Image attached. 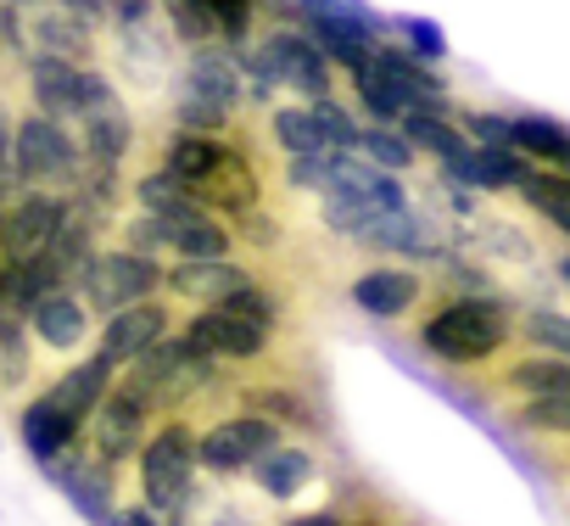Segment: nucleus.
Wrapping results in <instances>:
<instances>
[{
  "label": "nucleus",
  "instance_id": "412c9836",
  "mask_svg": "<svg viewBox=\"0 0 570 526\" xmlns=\"http://www.w3.org/2000/svg\"><path fill=\"white\" fill-rule=\"evenodd\" d=\"M303 23V35L331 57V68H342V74H353L375 46H381V29L375 23H364V18H336V12H303L297 18Z\"/></svg>",
  "mask_w": 570,
  "mask_h": 526
},
{
  "label": "nucleus",
  "instance_id": "20e7f679",
  "mask_svg": "<svg viewBox=\"0 0 570 526\" xmlns=\"http://www.w3.org/2000/svg\"><path fill=\"white\" fill-rule=\"evenodd\" d=\"M196 493H202L196 415H190V409L157 415L151 431H146V442H140V454H135V498L168 520V515H179Z\"/></svg>",
  "mask_w": 570,
  "mask_h": 526
},
{
  "label": "nucleus",
  "instance_id": "f3484780",
  "mask_svg": "<svg viewBox=\"0 0 570 526\" xmlns=\"http://www.w3.org/2000/svg\"><path fill=\"white\" fill-rule=\"evenodd\" d=\"M96 325L101 320L85 309V298L73 286H57L29 309V337H35V348H51V353H79L85 342H96Z\"/></svg>",
  "mask_w": 570,
  "mask_h": 526
},
{
  "label": "nucleus",
  "instance_id": "9d476101",
  "mask_svg": "<svg viewBox=\"0 0 570 526\" xmlns=\"http://www.w3.org/2000/svg\"><path fill=\"white\" fill-rule=\"evenodd\" d=\"M18 40H23V62L29 57H57V62H79V68H101V23L35 0L18 12Z\"/></svg>",
  "mask_w": 570,
  "mask_h": 526
},
{
  "label": "nucleus",
  "instance_id": "5701e85b",
  "mask_svg": "<svg viewBox=\"0 0 570 526\" xmlns=\"http://www.w3.org/2000/svg\"><path fill=\"white\" fill-rule=\"evenodd\" d=\"M224 140H229V135H185V129H168V135L157 140V152H151V168H163L168 179H179L185 191H196V185L213 174Z\"/></svg>",
  "mask_w": 570,
  "mask_h": 526
},
{
  "label": "nucleus",
  "instance_id": "49530a36",
  "mask_svg": "<svg viewBox=\"0 0 570 526\" xmlns=\"http://www.w3.org/2000/svg\"><path fill=\"white\" fill-rule=\"evenodd\" d=\"M7 68H12V62H7V51H0V79H7Z\"/></svg>",
  "mask_w": 570,
  "mask_h": 526
},
{
  "label": "nucleus",
  "instance_id": "c85d7f7f",
  "mask_svg": "<svg viewBox=\"0 0 570 526\" xmlns=\"http://www.w3.org/2000/svg\"><path fill=\"white\" fill-rule=\"evenodd\" d=\"M224 224H229V235H235V246L246 257H268V252L285 246V213L274 202H257V207H246V213H235Z\"/></svg>",
  "mask_w": 570,
  "mask_h": 526
},
{
  "label": "nucleus",
  "instance_id": "7ed1b4c3",
  "mask_svg": "<svg viewBox=\"0 0 570 526\" xmlns=\"http://www.w3.org/2000/svg\"><path fill=\"white\" fill-rule=\"evenodd\" d=\"M246 107L240 68L224 46H196L179 57V74L168 85V129L185 135H229Z\"/></svg>",
  "mask_w": 570,
  "mask_h": 526
},
{
  "label": "nucleus",
  "instance_id": "ddd939ff",
  "mask_svg": "<svg viewBox=\"0 0 570 526\" xmlns=\"http://www.w3.org/2000/svg\"><path fill=\"white\" fill-rule=\"evenodd\" d=\"M40 476H46L90 526H107L112 509H118V493H124V470L107 465V459H96V454L85 448V437H79L68 454H57L51 465H40Z\"/></svg>",
  "mask_w": 570,
  "mask_h": 526
},
{
  "label": "nucleus",
  "instance_id": "a19ab883",
  "mask_svg": "<svg viewBox=\"0 0 570 526\" xmlns=\"http://www.w3.org/2000/svg\"><path fill=\"white\" fill-rule=\"evenodd\" d=\"M107 526H168L157 509H146L140 498H118V509H112V520Z\"/></svg>",
  "mask_w": 570,
  "mask_h": 526
},
{
  "label": "nucleus",
  "instance_id": "e433bc0d",
  "mask_svg": "<svg viewBox=\"0 0 570 526\" xmlns=\"http://www.w3.org/2000/svg\"><path fill=\"white\" fill-rule=\"evenodd\" d=\"M509 420L520 431H537V437H570V392L564 398H531V403H514Z\"/></svg>",
  "mask_w": 570,
  "mask_h": 526
},
{
  "label": "nucleus",
  "instance_id": "a18cd8bd",
  "mask_svg": "<svg viewBox=\"0 0 570 526\" xmlns=\"http://www.w3.org/2000/svg\"><path fill=\"white\" fill-rule=\"evenodd\" d=\"M7 7H18V12H23V7H35V0H7Z\"/></svg>",
  "mask_w": 570,
  "mask_h": 526
},
{
  "label": "nucleus",
  "instance_id": "c03bdc74",
  "mask_svg": "<svg viewBox=\"0 0 570 526\" xmlns=\"http://www.w3.org/2000/svg\"><path fill=\"white\" fill-rule=\"evenodd\" d=\"M553 281H559V286H570V252H559V257H553Z\"/></svg>",
  "mask_w": 570,
  "mask_h": 526
},
{
  "label": "nucleus",
  "instance_id": "58836bf2",
  "mask_svg": "<svg viewBox=\"0 0 570 526\" xmlns=\"http://www.w3.org/2000/svg\"><path fill=\"white\" fill-rule=\"evenodd\" d=\"M12 118H18V107H12L7 90H0V207L18 196V179H12Z\"/></svg>",
  "mask_w": 570,
  "mask_h": 526
},
{
  "label": "nucleus",
  "instance_id": "1a4fd4ad",
  "mask_svg": "<svg viewBox=\"0 0 570 526\" xmlns=\"http://www.w3.org/2000/svg\"><path fill=\"white\" fill-rule=\"evenodd\" d=\"M151 420H157L151 398L118 370V381L107 387V398L96 403V415H90V426H85V448H90L96 459L129 470L135 454H140V442H146V431H151Z\"/></svg>",
  "mask_w": 570,
  "mask_h": 526
},
{
  "label": "nucleus",
  "instance_id": "393cba45",
  "mask_svg": "<svg viewBox=\"0 0 570 526\" xmlns=\"http://www.w3.org/2000/svg\"><path fill=\"white\" fill-rule=\"evenodd\" d=\"M509 146L537 168L570 174V124H559L548 113H509Z\"/></svg>",
  "mask_w": 570,
  "mask_h": 526
},
{
  "label": "nucleus",
  "instance_id": "f257e3e1",
  "mask_svg": "<svg viewBox=\"0 0 570 526\" xmlns=\"http://www.w3.org/2000/svg\"><path fill=\"white\" fill-rule=\"evenodd\" d=\"M514 303L498 292H431L425 320L414 325V342L425 359L448 370H492L514 348Z\"/></svg>",
  "mask_w": 570,
  "mask_h": 526
},
{
  "label": "nucleus",
  "instance_id": "7c9ffc66",
  "mask_svg": "<svg viewBox=\"0 0 570 526\" xmlns=\"http://www.w3.org/2000/svg\"><path fill=\"white\" fill-rule=\"evenodd\" d=\"M514 342H525L531 353H553L570 364V320L559 309H520L514 314Z\"/></svg>",
  "mask_w": 570,
  "mask_h": 526
},
{
  "label": "nucleus",
  "instance_id": "b1692460",
  "mask_svg": "<svg viewBox=\"0 0 570 526\" xmlns=\"http://www.w3.org/2000/svg\"><path fill=\"white\" fill-rule=\"evenodd\" d=\"M163 235H168V257H235L240 252L229 224L218 213H207V207L163 218Z\"/></svg>",
  "mask_w": 570,
  "mask_h": 526
},
{
  "label": "nucleus",
  "instance_id": "0eeeda50",
  "mask_svg": "<svg viewBox=\"0 0 570 526\" xmlns=\"http://www.w3.org/2000/svg\"><path fill=\"white\" fill-rule=\"evenodd\" d=\"M285 442V431L274 426V420H263V415H252V409H218V415H202L196 420V465H202V476H213V481H235V476H246L268 448H279Z\"/></svg>",
  "mask_w": 570,
  "mask_h": 526
},
{
  "label": "nucleus",
  "instance_id": "aec40b11",
  "mask_svg": "<svg viewBox=\"0 0 570 526\" xmlns=\"http://www.w3.org/2000/svg\"><path fill=\"white\" fill-rule=\"evenodd\" d=\"M79 85H85L79 62H57V57H29L23 62V107H35V113H46L57 124H73Z\"/></svg>",
  "mask_w": 570,
  "mask_h": 526
},
{
  "label": "nucleus",
  "instance_id": "a211bd4d",
  "mask_svg": "<svg viewBox=\"0 0 570 526\" xmlns=\"http://www.w3.org/2000/svg\"><path fill=\"white\" fill-rule=\"evenodd\" d=\"M246 476H252V487H257L268 504H297V498L320 481V448H314V442H279V448H268Z\"/></svg>",
  "mask_w": 570,
  "mask_h": 526
},
{
  "label": "nucleus",
  "instance_id": "72a5a7b5",
  "mask_svg": "<svg viewBox=\"0 0 570 526\" xmlns=\"http://www.w3.org/2000/svg\"><path fill=\"white\" fill-rule=\"evenodd\" d=\"M386 35H397V46H403L409 57L431 62V68L448 57V35H442V23H431V18H409V12H397V18H386Z\"/></svg>",
  "mask_w": 570,
  "mask_h": 526
},
{
  "label": "nucleus",
  "instance_id": "39448f33",
  "mask_svg": "<svg viewBox=\"0 0 570 526\" xmlns=\"http://www.w3.org/2000/svg\"><path fill=\"white\" fill-rule=\"evenodd\" d=\"M12 179H18V191H57V196L79 191L85 152H79L73 129L35 113V107H18V118H12Z\"/></svg>",
  "mask_w": 570,
  "mask_h": 526
},
{
  "label": "nucleus",
  "instance_id": "f704fd0d",
  "mask_svg": "<svg viewBox=\"0 0 570 526\" xmlns=\"http://www.w3.org/2000/svg\"><path fill=\"white\" fill-rule=\"evenodd\" d=\"M308 113H314V124H320V135H325L331 152H358V129H364V118H358L342 96L308 101Z\"/></svg>",
  "mask_w": 570,
  "mask_h": 526
},
{
  "label": "nucleus",
  "instance_id": "4468645a",
  "mask_svg": "<svg viewBox=\"0 0 570 526\" xmlns=\"http://www.w3.org/2000/svg\"><path fill=\"white\" fill-rule=\"evenodd\" d=\"M431 292H436V281H431L425 270H409V263H370L364 275H353L347 303H353L364 320L397 325V320H414V309H425Z\"/></svg>",
  "mask_w": 570,
  "mask_h": 526
},
{
  "label": "nucleus",
  "instance_id": "79ce46f5",
  "mask_svg": "<svg viewBox=\"0 0 570 526\" xmlns=\"http://www.w3.org/2000/svg\"><path fill=\"white\" fill-rule=\"evenodd\" d=\"M347 526H403V520H397V515H392L381 498H364V504L347 515Z\"/></svg>",
  "mask_w": 570,
  "mask_h": 526
},
{
  "label": "nucleus",
  "instance_id": "c756f323",
  "mask_svg": "<svg viewBox=\"0 0 570 526\" xmlns=\"http://www.w3.org/2000/svg\"><path fill=\"white\" fill-rule=\"evenodd\" d=\"M268 146L285 152V157L331 152L325 135H320V124H314V113H308V101H297V107H274V113H268Z\"/></svg>",
  "mask_w": 570,
  "mask_h": 526
},
{
  "label": "nucleus",
  "instance_id": "9b49d317",
  "mask_svg": "<svg viewBox=\"0 0 570 526\" xmlns=\"http://www.w3.org/2000/svg\"><path fill=\"white\" fill-rule=\"evenodd\" d=\"M257 46H263V57L274 62L279 90H292V96H303V101L336 96V68H331V57L303 35V23H257Z\"/></svg>",
  "mask_w": 570,
  "mask_h": 526
},
{
  "label": "nucleus",
  "instance_id": "37998d69",
  "mask_svg": "<svg viewBox=\"0 0 570 526\" xmlns=\"http://www.w3.org/2000/svg\"><path fill=\"white\" fill-rule=\"evenodd\" d=\"M51 7H68V12L90 18V23H107V12H112V0H51Z\"/></svg>",
  "mask_w": 570,
  "mask_h": 526
},
{
  "label": "nucleus",
  "instance_id": "473e14b6",
  "mask_svg": "<svg viewBox=\"0 0 570 526\" xmlns=\"http://www.w3.org/2000/svg\"><path fill=\"white\" fill-rule=\"evenodd\" d=\"M358 157H370V163L386 168V174H414V168H420V152H414L392 124H364V129H358Z\"/></svg>",
  "mask_w": 570,
  "mask_h": 526
},
{
  "label": "nucleus",
  "instance_id": "bb28decb",
  "mask_svg": "<svg viewBox=\"0 0 570 526\" xmlns=\"http://www.w3.org/2000/svg\"><path fill=\"white\" fill-rule=\"evenodd\" d=\"M514 196H520L542 224H553V230L570 241V174H559V168H537V163H531V174L514 185Z\"/></svg>",
  "mask_w": 570,
  "mask_h": 526
},
{
  "label": "nucleus",
  "instance_id": "a878e982",
  "mask_svg": "<svg viewBox=\"0 0 570 526\" xmlns=\"http://www.w3.org/2000/svg\"><path fill=\"white\" fill-rule=\"evenodd\" d=\"M392 129H397L420 157H431V163H442V157H453V152H464V146H470V135L459 129V118H453V113H403Z\"/></svg>",
  "mask_w": 570,
  "mask_h": 526
},
{
  "label": "nucleus",
  "instance_id": "6e6552de",
  "mask_svg": "<svg viewBox=\"0 0 570 526\" xmlns=\"http://www.w3.org/2000/svg\"><path fill=\"white\" fill-rule=\"evenodd\" d=\"M163 270H168L163 257H146V252H129V246L107 241L85 263V275L73 281V292L85 298V309L96 320H107V314H118V309H129L140 298H157L163 292Z\"/></svg>",
  "mask_w": 570,
  "mask_h": 526
},
{
  "label": "nucleus",
  "instance_id": "dca6fc26",
  "mask_svg": "<svg viewBox=\"0 0 570 526\" xmlns=\"http://www.w3.org/2000/svg\"><path fill=\"white\" fill-rule=\"evenodd\" d=\"M179 325V303L174 298H140V303H129V309H118V314H107L101 325H96V353L112 364V370H124V364H135L146 348H157L168 331Z\"/></svg>",
  "mask_w": 570,
  "mask_h": 526
},
{
  "label": "nucleus",
  "instance_id": "cd10ccee",
  "mask_svg": "<svg viewBox=\"0 0 570 526\" xmlns=\"http://www.w3.org/2000/svg\"><path fill=\"white\" fill-rule=\"evenodd\" d=\"M35 376V337H29V320L0 309V392H23Z\"/></svg>",
  "mask_w": 570,
  "mask_h": 526
},
{
  "label": "nucleus",
  "instance_id": "2eb2a0df",
  "mask_svg": "<svg viewBox=\"0 0 570 526\" xmlns=\"http://www.w3.org/2000/svg\"><path fill=\"white\" fill-rule=\"evenodd\" d=\"M263 275V263H252L246 252L235 257H174L163 270V298H174L179 309H213L218 298L252 286Z\"/></svg>",
  "mask_w": 570,
  "mask_h": 526
},
{
  "label": "nucleus",
  "instance_id": "f8f14e48",
  "mask_svg": "<svg viewBox=\"0 0 570 526\" xmlns=\"http://www.w3.org/2000/svg\"><path fill=\"white\" fill-rule=\"evenodd\" d=\"M353 246H364V252H386V257H414V263H448L459 246H453V230H448V218L436 213V207H397V213H381Z\"/></svg>",
  "mask_w": 570,
  "mask_h": 526
},
{
  "label": "nucleus",
  "instance_id": "ea45409f",
  "mask_svg": "<svg viewBox=\"0 0 570 526\" xmlns=\"http://www.w3.org/2000/svg\"><path fill=\"white\" fill-rule=\"evenodd\" d=\"M353 504L347 498H331V504H314V509H297V515H285L279 526H347Z\"/></svg>",
  "mask_w": 570,
  "mask_h": 526
},
{
  "label": "nucleus",
  "instance_id": "423d86ee",
  "mask_svg": "<svg viewBox=\"0 0 570 526\" xmlns=\"http://www.w3.org/2000/svg\"><path fill=\"white\" fill-rule=\"evenodd\" d=\"M190 353L224 364V370H257L268 364L279 348H292V331H268L257 320H240L229 309H179V325H174Z\"/></svg>",
  "mask_w": 570,
  "mask_h": 526
},
{
  "label": "nucleus",
  "instance_id": "4be33fe9",
  "mask_svg": "<svg viewBox=\"0 0 570 526\" xmlns=\"http://www.w3.org/2000/svg\"><path fill=\"white\" fill-rule=\"evenodd\" d=\"M492 392H503L509 403H531V398H564L570 392V364L553 353H520L509 364L492 370Z\"/></svg>",
  "mask_w": 570,
  "mask_h": 526
},
{
  "label": "nucleus",
  "instance_id": "6ab92c4d",
  "mask_svg": "<svg viewBox=\"0 0 570 526\" xmlns=\"http://www.w3.org/2000/svg\"><path fill=\"white\" fill-rule=\"evenodd\" d=\"M85 437V420H73L46 387L40 392H29V403L18 409V442L29 448V459L35 465H51L57 454H68L73 442Z\"/></svg>",
  "mask_w": 570,
  "mask_h": 526
},
{
  "label": "nucleus",
  "instance_id": "c9c22d12",
  "mask_svg": "<svg viewBox=\"0 0 570 526\" xmlns=\"http://www.w3.org/2000/svg\"><path fill=\"white\" fill-rule=\"evenodd\" d=\"M157 12H163V23L174 29L179 51H196V46H218V35H213V23H207V12L196 7V0H157Z\"/></svg>",
  "mask_w": 570,
  "mask_h": 526
},
{
  "label": "nucleus",
  "instance_id": "4c0bfd02",
  "mask_svg": "<svg viewBox=\"0 0 570 526\" xmlns=\"http://www.w3.org/2000/svg\"><path fill=\"white\" fill-rule=\"evenodd\" d=\"M336 157L342 152H303V157H285V168H279V185L292 191V196H303V191H325L331 185V168H336Z\"/></svg>",
  "mask_w": 570,
  "mask_h": 526
},
{
  "label": "nucleus",
  "instance_id": "2f4dec72",
  "mask_svg": "<svg viewBox=\"0 0 570 526\" xmlns=\"http://www.w3.org/2000/svg\"><path fill=\"white\" fill-rule=\"evenodd\" d=\"M196 7L207 12V23H213V35H218V46L224 51H240L252 35H257V0H196Z\"/></svg>",
  "mask_w": 570,
  "mask_h": 526
},
{
  "label": "nucleus",
  "instance_id": "f03ea898",
  "mask_svg": "<svg viewBox=\"0 0 570 526\" xmlns=\"http://www.w3.org/2000/svg\"><path fill=\"white\" fill-rule=\"evenodd\" d=\"M101 57H112V85L135 90V96H157L174 85L179 74V40L163 23L157 0H112V12L101 23Z\"/></svg>",
  "mask_w": 570,
  "mask_h": 526
}]
</instances>
